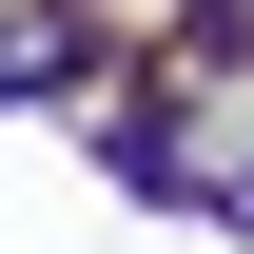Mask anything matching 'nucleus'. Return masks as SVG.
<instances>
[{"label": "nucleus", "instance_id": "1", "mask_svg": "<svg viewBox=\"0 0 254 254\" xmlns=\"http://www.w3.org/2000/svg\"><path fill=\"white\" fill-rule=\"evenodd\" d=\"M0 98H78V59H59V20H0Z\"/></svg>", "mask_w": 254, "mask_h": 254}]
</instances>
